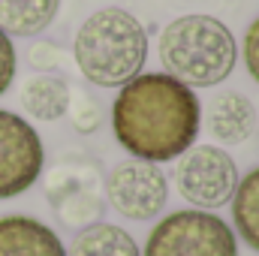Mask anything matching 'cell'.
Instances as JSON below:
<instances>
[{
	"mask_svg": "<svg viewBox=\"0 0 259 256\" xmlns=\"http://www.w3.org/2000/svg\"><path fill=\"white\" fill-rule=\"evenodd\" d=\"M118 91L112 130L118 145L136 160L169 163L196 145L202 109L187 84L166 72H145Z\"/></svg>",
	"mask_w": 259,
	"mask_h": 256,
	"instance_id": "1",
	"label": "cell"
},
{
	"mask_svg": "<svg viewBox=\"0 0 259 256\" xmlns=\"http://www.w3.org/2000/svg\"><path fill=\"white\" fill-rule=\"evenodd\" d=\"M72 55L91 84L106 91L124 88L142 75V66L148 61V33L133 12L121 6H103L81 21Z\"/></svg>",
	"mask_w": 259,
	"mask_h": 256,
	"instance_id": "2",
	"label": "cell"
},
{
	"mask_svg": "<svg viewBox=\"0 0 259 256\" xmlns=\"http://www.w3.org/2000/svg\"><path fill=\"white\" fill-rule=\"evenodd\" d=\"M157 55L166 75L196 88H214L232 75L238 61V42L232 30L214 15H181L163 27Z\"/></svg>",
	"mask_w": 259,
	"mask_h": 256,
	"instance_id": "3",
	"label": "cell"
},
{
	"mask_svg": "<svg viewBox=\"0 0 259 256\" xmlns=\"http://www.w3.org/2000/svg\"><path fill=\"white\" fill-rule=\"evenodd\" d=\"M142 256H238V238L217 214L184 208L148 232Z\"/></svg>",
	"mask_w": 259,
	"mask_h": 256,
	"instance_id": "4",
	"label": "cell"
},
{
	"mask_svg": "<svg viewBox=\"0 0 259 256\" xmlns=\"http://www.w3.org/2000/svg\"><path fill=\"white\" fill-rule=\"evenodd\" d=\"M175 187L199 211L223 208L238 187V166L217 145H193L178 157Z\"/></svg>",
	"mask_w": 259,
	"mask_h": 256,
	"instance_id": "5",
	"label": "cell"
},
{
	"mask_svg": "<svg viewBox=\"0 0 259 256\" xmlns=\"http://www.w3.org/2000/svg\"><path fill=\"white\" fill-rule=\"evenodd\" d=\"M103 196L127 220H154L169 202V181L157 163L124 160L109 169Z\"/></svg>",
	"mask_w": 259,
	"mask_h": 256,
	"instance_id": "6",
	"label": "cell"
},
{
	"mask_svg": "<svg viewBox=\"0 0 259 256\" xmlns=\"http://www.w3.org/2000/svg\"><path fill=\"white\" fill-rule=\"evenodd\" d=\"M46 151L39 133L21 115L0 109V199L21 196L42 175Z\"/></svg>",
	"mask_w": 259,
	"mask_h": 256,
	"instance_id": "7",
	"label": "cell"
},
{
	"mask_svg": "<svg viewBox=\"0 0 259 256\" xmlns=\"http://www.w3.org/2000/svg\"><path fill=\"white\" fill-rule=\"evenodd\" d=\"M46 193H49L55 214H61L66 226L100 223L103 184H100V172L94 163L66 160L61 166H55L46 181Z\"/></svg>",
	"mask_w": 259,
	"mask_h": 256,
	"instance_id": "8",
	"label": "cell"
},
{
	"mask_svg": "<svg viewBox=\"0 0 259 256\" xmlns=\"http://www.w3.org/2000/svg\"><path fill=\"white\" fill-rule=\"evenodd\" d=\"M0 256H66L52 226L27 214L0 217Z\"/></svg>",
	"mask_w": 259,
	"mask_h": 256,
	"instance_id": "9",
	"label": "cell"
},
{
	"mask_svg": "<svg viewBox=\"0 0 259 256\" xmlns=\"http://www.w3.org/2000/svg\"><path fill=\"white\" fill-rule=\"evenodd\" d=\"M256 130V109L241 91H223L208 106V133L223 145H241Z\"/></svg>",
	"mask_w": 259,
	"mask_h": 256,
	"instance_id": "10",
	"label": "cell"
},
{
	"mask_svg": "<svg viewBox=\"0 0 259 256\" xmlns=\"http://www.w3.org/2000/svg\"><path fill=\"white\" fill-rule=\"evenodd\" d=\"M18 103L36 121H58L66 115V106H69V84L55 72L30 75L18 88Z\"/></svg>",
	"mask_w": 259,
	"mask_h": 256,
	"instance_id": "11",
	"label": "cell"
},
{
	"mask_svg": "<svg viewBox=\"0 0 259 256\" xmlns=\"http://www.w3.org/2000/svg\"><path fill=\"white\" fill-rule=\"evenodd\" d=\"M61 0H0V30L12 36H39L58 18Z\"/></svg>",
	"mask_w": 259,
	"mask_h": 256,
	"instance_id": "12",
	"label": "cell"
},
{
	"mask_svg": "<svg viewBox=\"0 0 259 256\" xmlns=\"http://www.w3.org/2000/svg\"><path fill=\"white\" fill-rule=\"evenodd\" d=\"M66 256H142V250L127 229L115 223H91L72 238Z\"/></svg>",
	"mask_w": 259,
	"mask_h": 256,
	"instance_id": "13",
	"label": "cell"
},
{
	"mask_svg": "<svg viewBox=\"0 0 259 256\" xmlns=\"http://www.w3.org/2000/svg\"><path fill=\"white\" fill-rule=\"evenodd\" d=\"M229 202H232L235 232L244 238L250 250L259 253V166L250 169L244 178H238V187Z\"/></svg>",
	"mask_w": 259,
	"mask_h": 256,
	"instance_id": "14",
	"label": "cell"
},
{
	"mask_svg": "<svg viewBox=\"0 0 259 256\" xmlns=\"http://www.w3.org/2000/svg\"><path fill=\"white\" fill-rule=\"evenodd\" d=\"M66 115L72 118V127L78 133H94L103 121V109L100 103L88 94V91H69V106H66Z\"/></svg>",
	"mask_w": 259,
	"mask_h": 256,
	"instance_id": "15",
	"label": "cell"
},
{
	"mask_svg": "<svg viewBox=\"0 0 259 256\" xmlns=\"http://www.w3.org/2000/svg\"><path fill=\"white\" fill-rule=\"evenodd\" d=\"M27 61H30L33 69H39V72H52V69L61 66V49H58L55 42L39 39V42H33V49L27 52Z\"/></svg>",
	"mask_w": 259,
	"mask_h": 256,
	"instance_id": "16",
	"label": "cell"
},
{
	"mask_svg": "<svg viewBox=\"0 0 259 256\" xmlns=\"http://www.w3.org/2000/svg\"><path fill=\"white\" fill-rule=\"evenodd\" d=\"M15 66H18L15 46H12V39L0 30V97L9 91V84H12V78H15Z\"/></svg>",
	"mask_w": 259,
	"mask_h": 256,
	"instance_id": "17",
	"label": "cell"
},
{
	"mask_svg": "<svg viewBox=\"0 0 259 256\" xmlns=\"http://www.w3.org/2000/svg\"><path fill=\"white\" fill-rule=\"evenodd\" d=\"M241 55H244V66H247L250 78L259 84V15L250 21V27H247V33H244Z\"/></svg>",
	"mask_w": 259,
	"mask_h": 256,
	"instance_id": "18",
	"label": "cell"
}]
</instances>
